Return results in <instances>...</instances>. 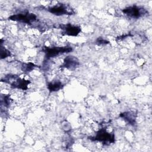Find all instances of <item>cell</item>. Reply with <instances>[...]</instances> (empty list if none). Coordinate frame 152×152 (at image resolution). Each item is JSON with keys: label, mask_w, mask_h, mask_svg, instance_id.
<instances>
[{"label": "cell", "mask_w": 152, "mask_h": 152, "mask_svg": "<svg viewBox=\"0 0 152 152\" xmlns=\"http://www.w3.org/2000/svg\"><path fill=\"white\" fill-rule=\"evenodd\" d=\"M2 81L10 84L12 88L21 89L23 90H27L28 88V84L30 83L29 80L21 79L17 75L11 74L6 75L3 79H2Z\"/></svg>", "instance_id": "1"}, {"label": "cell", "mask_w": 152, "mask_h": 152, "mask_svg": "<svg viewBox=\"0 0 152 152\" xmlns=\"http://www.w3.org/2000/svg\"><path fill=\"white\" fill-rule=\"evenodd\" d=\"M88 139L93 141L102 142L104 145H109L115 142V135L107 132L105 128H102L97 132L95 136L89 137Z\"/></svg>", "instance_id": "2"}, {"label": "cell", "mask_w": 152, "mask_h": 152, "mask_svg": "<svg viewBox=\"0 0 152 152\" xmlns=\"http://www.w3.org/2000/svg\"><path fill=\"white\" fill-rule=\"evenodd\" d=\"M43 50L45 53V57L49 59L62 53H69L72 50V48L70 46L44 47Z\"/></svg>", "instance_id": "3"}, {"label": "cell", "mask_w": 152, "mask_h": 152, "mask_svg": "<svg viewBox=\"0 0 152 152\" xmlns=\"http://www.w3.org/2000/svg\"><path fill=\"white\" fill-rule=\"evenodd\" d=\"M122 12L128 17L132 18H138L147 13L144 8L136 5L126 7L122 10Z\"/></svg>", "instance_id": "4"}, {"label": "cell", "mask_w": 152, "mask_h": 152, "mask_svg": "<svg viewBox=\"0 0 152 152\" xmlns=\"http://www.w3.org/2000/svg\"><path fill=\"white\" fill-rule=\"evenodd\" d=\"M36 15L33 13L26 12L24 14H17L10 16L8 18L10 20L25 23L28 24H31V21H34L36 20Z\"/></svg>", "instance_id": "5"}, {"label": "cell", "mask_w": 152, "mask_h": 152, "mask_svg": "<svg viewBox=\"0 0 152 152\" xmlns=\"http://www.w3.org/2000/svg\"><path fill=\"white\" fill-rule=\"evenodd\" d=\"M48 11L55 15H72L74 14V11L71 8L64 4H60L59 5H56L53 7L48 8Z\"/></svg>", "instance_id": "6"}, {"label": "cell", "mask_w": 152, "mask_h": 152, "mask_svg": "<svg viewBox=\"0 0 152 152\" xmlns=\"http://www.w3.org/2000/svg\"><path fill=\"white\" fill-rule=\"evenodd\" d=\"M60 27L64 31V33L68 36H76L81 31V28L78 26H72L70 24H67L65 25H61Z\"/></svg>", "instance_id": "7"}, {"label": "cell", "mask_w": 152, "mask_h": 152, "mask_svg": "<svg viewBox=\"0 0 152 152\" xmlns=\"http://www.w3.org/2000/svg\"><path fill=\"white\" fill-rule=\"evenodd\" d=\"M79 64V61L76 57L73 56H68L64 59V63L61 66L62 68L73 69L77 68Z\"/></svg>", "instance_id": "8"}, {"label": "cell", "mask_w": 152, "mask_h": 152, "mask_svg": "<svg viewBox=\"0 0 152 152\" xmlns=\"http://www.w3.org/2000/svg\"><path fill=\"white\" fill-rule=\"evenodd\" d=\"M119 116L123 118L127 123L131 125H134L136 124L137 114L134 112H125L120 114Z\"/></svg>", "instance_id": "9"}, {"label": "cell", "mask_w": 152, "mask_h": 152, "mask_svg": "<svg viewBox=\"0 0 152 152\" xmlns=\"http://www.w3.org/2000/svg\"><path fill=\"white\" fill-rule=\"evenodd\" d=\"M64 87V85L61 81H55V82H51L48 83V88L50 93L57 91L61 89H62Z\"/></svg>", "instance_id": "10"}, {"label": "cell", "mask_w": 152, "mask_h": 152, "mask_svg": "<svg viewBox=\"0 0 152 152\" xmlns=\"http://www.w3.org/2000/svg\"><path fill=\"white\" fill-rule=\"evenodd\" d=\"M35 65L33 63L28 62V63H24L21 66V69L23 72H30L31 70L34 69Z\"/></svg>", "instance_id": "11"}, {"label": "cell", "mask_w": 152, "mask_h": 152, "mask_svg": "<svg viewBox=\"0 0 152 152\" xmlns=\"http://www.w3.org/2000/svg\"><path fill=\"white\" fill-rule=\"evenodd\" d=\"M11 55V52L5 48L1 46V58L4 59Z\"/></svg>", "instance_id": "12"}, {"label": "cell", "mask_w": 152, "mask_h": 152, "mask_svg": "<svg viewBox=\"0 0 152 152\" xmlns=\"http://www.w3.org/2000/svg\"><path fill=\"white\" fill-rule=\"evenodd\" d=\"M10 97L9 95H5L4 97V105L5 107H8L11 103V100H10Z\"/></svg>", "instance_id": "13"}, {"label": "cell", "mask_w": 152, "mask_h": 152, "mask_svg": "<svg viewBox=\"0 0 152 152\" xmlns=\"http://www.w3.org/2000/svg\"><path fill=\"white\" fill-rule=\"evenodd\" d=\"M96 42L99 45H106V44H108L109 43L108 41H107V40H106L104 39L101 38V37H99L97 39Z\"/></svg>", "instance_id": "14"}]
</instances>
